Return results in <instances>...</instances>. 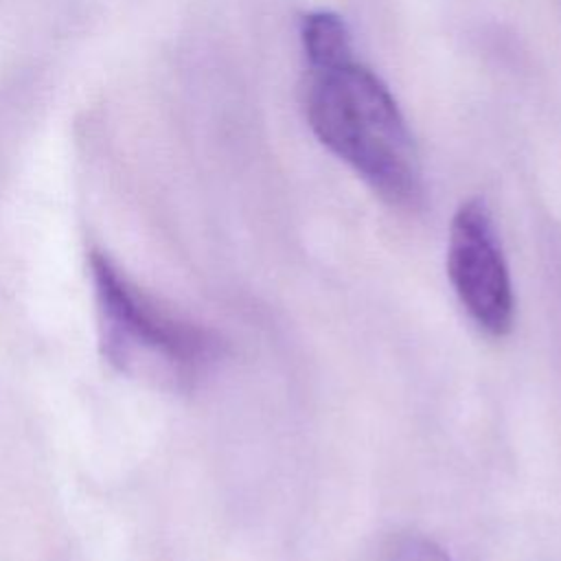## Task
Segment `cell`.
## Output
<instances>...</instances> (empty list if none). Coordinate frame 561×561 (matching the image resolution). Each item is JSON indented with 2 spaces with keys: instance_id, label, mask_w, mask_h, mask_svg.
Listing matches in <instances>:
<instances>
[{
  "instance_id": "cell-4",
  "label": "cell",
  "mask_w": 561,
  "mask_h": 561,
  "mask_svg": "<svg viewBox=\"0 0 561 561\" xmlns=\"http://www.w3.org/2000/svg\"><path fill=\"white\" fill-rule=\"evenodd\" d=\"M388 561H451L449 554L430 537L410 535L401 539L390 552Z\"/></svg>"
},
{
  "instance_id": "cell-1",
  "label": "cell",
  "mask_w": 561,
  "mask_h": 561,
  "mask_svg": "<svg viewBox=\"0 0 561 561\" xmlns=\"http://www.w3.org/2000/svg\"><path fill=\"white\" fill-rule=\"evenodd\" d=\"M307 118L318 140L383 202L412 208L421 167L412 134L386 83L353 55L344 20L329 11L302 18Z\"/></svg>"
},
{
  "instance_id": "cell-3",
  "label": "cell",
  "mask_w": 561,
  "mask_h": 561,
  "mask_svg": "<svg viewBox=\"0 0 561 561\" xmlns=\"http://www.w3.org/2000/svg\"><path fill=\"white\" fill-rule=\"evenodd\" d=\"M447 274L462 309L480 331L491 337L511 331L513 285L491 213L478 197L462 202L451 219Z\"/></svg>"
},
{
  "instance_id": "cell-2",
  "label": "cell",
  "mask_w": 561,
  "mask_h": 561,
  "mask_svg": "<svg viewBox=\"0 0 561 561\" xmlns=\"http://www.w3.org/2000/svg\"><path fill=\"white\" fill-rule=\"evenodd\" d=\"M90 276L101 348L121 373L182 381L217 357L213 333L158 307L99 250L90 252Z\"/></svg>"
}]
</instances>
